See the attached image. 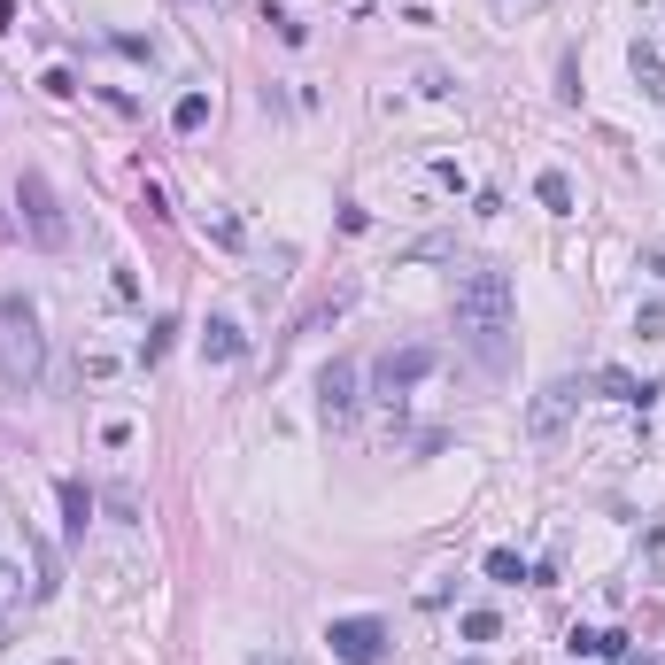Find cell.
<instances>
[{"label":"cell","instance_id":"3957f363","mask_svg":"<svg viewBox=\"0 0 665 665\" xmlns=\"http://www.w3.org/2000/svg\"><path fill=\"white\" fill-rule=\"evenodd\" d=\"M16 209H24V225H31V240H39V248H70V217H62L55 186H47L39 171L16 178Z\"/></svg>","mask_w":665,"mask_h":665},{"label":"cell","instance_id":"52a82bcc","mask_svg":"<svg viewBox=\"0 0 665 665\" xmlns=\"http://www.w3.org/2000/svg\"><path fill=\"white\" fill-rule=\"evenodd\" d=\"M573 403H580V379H550L542 395H534V410H526V426L550 441V434H565V418H573Z\"/></svg>","mask_w":665,"mask_h":665},{"label":"cell","instance_id":"7a4b0ae2","mask_svg":"<svg viewBox=\"0 0 665 665\" xmlns=\"http://www.w3.org/2000/svg\"><path fill=\"white\" fill-rule=\"evenodd\" d=\"M39 372H47V333L31 318V302L8 294V302H0V387H8V395H31Z\"/></svg>","mask_w":665,"mask_h":665},{"label":"cell","instance_id":"7c38bea8","mask_svg":"<svg viewBox=\"0 0 665 665\" xmlns=\"http://www.w3.org/2000/svg\"><path fill=\"white\" fill-rule=\"evenodd\" d=\"M534 194H542V209L573 217V178H565V171H542V178H534Z\"/></svg>","mask_w":665,"mask_h":665},{"label":"cell","instance_id":"ffe728a7","mask_svg":"<svg viewBox=\"0 0 665 665\" xmlns=\"http://www.w3.org/2000/svg\"><path fill=\"white\" fill-rule=\"evenodd\" d=\"M0 635H8V619H0Z\"/></svg>","mask_w":665,"mask_h":665},{"label":"cell","instance_id":"6da1fadb","mask_svg":"<svg viewBox=\"0 0 665 665\" xmlns=\"http://www.w3.org/2000/svg\"><path fill=\"white\" fill-rule=\"evenodd\" d=\"M511 333H519V294L503 263H480L457 279V341L472 348L480 372H511Z\"/></svg>","mask_w":665,"mask_h":665},{"label":"cell","instance_id":"ac0fdd59","mask_svg":"<svg viewBox=\"0 0 665 665\" xmlns=\"http://www.w3.org/2000/svg\"><path fill=\"white\" fill-rule=\"evenodd\" d=\"M0 31H16V8H8V0H0Z\"/></svg>","mask_w":665,"mask_h":665},{"label":"cell","instance_id":"5b68a950","mask_svg":"<svg viewBox=\"0 0 665 665\" xmlns=\"http://www.w3.org/2000/svg\"><path fill=\"white\" fill-rule=\"evenodd\" d=\"M434 364H441V348H426V341H410V348H387V356L372 364V387L387 395V403H403V395L418 387V379H434Z\"/></svg>","mask_w":665,"mask_h":665},{"label":"cell","instance_id":"ba28073f","mask_svg":"<svg viewBox=\"0 0 665 665\" xmlns=\"http://www.w3.org/2000/svg\"><path fill=\"white\" fill-rule=\"evenodd\" d=\"M31 596H39V580H31L24 565H16V557H0V619H16V611H24Z\"/></svg>","mask_w":665,"mask_h":665},{"label":"cell","instance_id":"8fae6325","mask_svg":"<svg viewBox=\"0 0 665 665\" xmlns=\"http://www.w3.org/2000/svg\"><path fill=\"white\" fill-rule=\"evenodd\" d=\"M635 86L665 109V62H658V47H635Z\"/></svg>","mask_w":665,"mask_h":665},{"label":"cell","instance_id":"8992f818","mask_svg":"<svg viewBox=\"0 0 665 665\" xmlns=\"http://www.w3.org/2000/svg\"><path fill=\"white\" fill-rule=\"evenodd\" d=\"M356 387H364V372H356L348 356H333V364H325V372H318V410H325V418H348V410L364 403Z\"/></svg>","mask_w":665,"mask_h":665},{"label":"cell","instance_id":"5bb4252c","mask_svg":"<svg viewBox=\"0 0 665 665\" xmlns=\"http://www.w3.org/2000/svg\"><path fill=\"white\" fill-rule=\"evenodd\" d=\"M488 580L519 588V580H526V557H519V550H488Z\"/></svg>","mask_w":665,"mask_h":665},{"label":"cell","instance_id":"9c48e42d","mask_svg":"<svg viewBox=\"0 0 665 665\" xmlns=\"http://www.w3.org/2000/svg\"><path fill=\"white\" fill-rule=\"evenodd\" d=\"M202 356L209 364H232V356H248V333L232 318H209V333H202Z\"/></svg>","mask_w":665,"mask_h":665},{"label":"cell","instance_id":"4fadbf2b","mask_svg":"<svg viewBox=\"0 0 665 665\" xmlns=\"http://www.w3.org/2000/svg\"><path fill=\"white\" fill-rule=\"evenodd\" d=\"M604 395H611V403H642V410H650L658 387H650V379H627V372H604Z\"/></svg>","mask_w":665,"mask_h":665},{"label":"cell","instance_id":"e0dca14e","mask_svg":"<svg viewBox=\"0 0 665 665\" xmlns=\"http://www.w3.org/2000/svg\"><path fill=\"white\" fill-rule=\"evenodd\" d=\"M635 333H642V341H658V333H665V302H642V310H635Z\"/></svg>","mask_w":665,"mask_h":665},{"label":"cell","instance_id":"9a60e30c","mask_svg":"<svg viewBox=\"0 0 665 665\" xmlns=\"http://www.w3.org/2000/svg\"><path fill=\"white\" fill-rule=\"evenodd\" d=\"M171 124H178V132H202V124H209V93H186V101L171 109Z\"/></svg>","mask_w":665,"mask_h":665},{"label":"cell","instance_id":"2e32d148","mask_svg":"<svg viewBox=\"0 0 665 665\" xmlns=\"http://www.w3.org/2000/svg\"><path fill=\"white\" fill-rule=\"evenodd\" d=\"M495 635H503L495 611H464V642H495Z\"/></svg>","mask_w":665,"mask_h":665},{"label":"cell","instance_id":"277c9868","mask_svg":"<svg viewBox=\"0 0 665 665\" xmlns=\"http://www.w3.org/2000/svg\"><path fill=\"white\" fill-rule=\"evenodd\" d=\"M325 650H333L341 665H387L395 635H387V619L364 611V619H333V627H325Z\"/></svg>","mask_w":665,"mask_h":665},{"label":"cell","instance_id":"d6986e66","mask_svg":"<svg viewBox=\"0 0 665 665\" xmlns=\"http://www.w3.org/2000/svg\"><path fill=\"white\" fill-rule=\"evenodd\" d=\"M256 665H287V658H256Z\"/></svg>","mask_w":665,"mask_h":665},{"label":"cell","instance_id":"30bf717a","mask_svg":"<svg viewBox=\"0 0 665 665\" xmlns=\"http://www.w3.org/2000/svg\"><path fill=\"white\" fill-rule=\"evenodd\" d=\"M86 519H93V495L78 480H62V526H70V542H86Z\"/></svg>","mask_w":665,"mask_h":665}]
</instances>
